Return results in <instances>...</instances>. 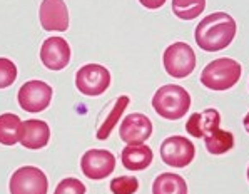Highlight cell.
I'll use <instances>...</instances> for the list:
<instances>
[{"label": "cell", "instance_id": "9a60e30c", "mask_svg": "<svg viewBox=\"0 0 249 194\" xmlns=\"http://www.w3.org/2000/svg\"><path fill=\"white\" fill-rule=\"evenodd\" d=\"M122 164L129 171H144L152 164V149L145 144H129L121 154Z\"/></svg>", "mask_w": 249, "mask_h": 194}, {"label": "cell", "instance_id": "52a82bcc", "mask_svg": "<svg viewBox=\"0 0 249 194\" xmlns=\"http://www.w3.org/2000/svg\"><path fill=\"white\" fill-rule=\"evenodd\" d=\"M17 101L25 112H42L52 101V87L44 81H29L18 89Z\"/></svg>", "mask_w": 249, "mask_h": 194}, {"label": "cell", "instance_id": "ffe728a7", "mask_svg": "<svg viewBox=\"0 0 249 194\" xmlns=\"http://www.w3.org/2000/svg\"><path fill=\"white\" fill-rule=\"evenodd\" d=\"M206 9V0H172V12L181 20H193Z\"/></svg>", "mask_w": 249, "mask_h": 194}, {"label": "cell", "instance_id": "6da1fadb", "mask_svg": "<svg viewBox=\"0 0 249 194\" xmlns=\"http://www.w3.org/2000/svg\"><path fill=\"white\" fill-rule=\"evenodd\" d=\"M194 37H196V44L202 51H223L234 40L236 22L231 15L224 12H214L199 22Z\"/></svg>", "mask_w": 249, "mask_h": 194}, {"label": "cell", "instance_id": "5bb4252c", "mask_svg": "<svg viewBox=\"0 0 249 194\" xmlns=\"http://www.w3.org/2000/svg\"><path fill=\"white\" fill-rule=\"evenodd\" d=\"M49 139H51V129L44 121L29 119L22 123L20 144L27 149H42L49 144Z\"/></svg>", "mask_w": 249, "mask_h": 194}, {"label": "cell", "instance_id": "4fadbf2b", "mask_svg": "<svg viewBox=\"0 0 249 194\" xmlns=\"http://www.w3.org/2000/svg\"><path fill=\"white\" fill-rule=\"evenodd\" d=\"M221 116L216 109H206V111L196 112L187 119L186 131L193 138H208L216 129H219Z\"/></svg>", "mask_w": 249, "mask_h": 194}, {"label": "cell", "instance_id": "d4e9b609", "mask_svg": "<svg viewBox=\"0 0 249 194\" xmlns=\"http://www.w3.org/2000/svg\"><path fill=\"white\" fill-rule=\"evenodd\" d=\"M243 124H244V129L249 132V112L246 114V117H244V121H243Z\"/></svg>", "mask_w": 249, "mask_h": 194}, {"label": "cell", "instance_id": "7402d4cb", "mask_svg": "<svg viewBox=\"0 0 249 194\" xmlns=\"http://www.w3.org/2000/svg\"><path fill=\"white\" fill-rule=\"evenodd\" d=\"M17 79V67L10 59L0 57V89L12 86Z\"/></svg>", "mask_w": 249, "mask_h": 194}, {"label": "cell", "instance_id": "ac0fdd59", "mask_svg": "<svg viewBox=\"0 0 249 194\" xmlns=\"http://www.w3.org/2000/svg\"><path fill=\"white\" fill-rule=\"evenodd\" d=\"M129 102H131V99L127 96H119L116 104H114V107L110 109V112L107 114V117L104 119V123L99 125V131H97V139L101 141H106L107 138L110 136V132H112V129L116 127V124L119 123V119L122 117V114L124 111L127 109Z\"/></svg>", "mask_w": 249, "mask_h": 194}, {"label": "cell", "instance_id": "ba28073f", "mask_svg": "<svg viewBox=\"0 0 249 194\" xmlns=\"http://www.w3.org/2000/svg\"><path fill=\"white\" fill-rule=\"evenodd\" d=\"M196 156V147L187 138L171 136L160 144V158L167 166L186 167L193 162Z\"/></svg>", "mask_w": 249, "mask_h": 194}, {"label": "cell", "instance_id": "e0dca14e", "mask_svg": "<svg viewBox=\"0 0 249 194\" xmlns=\"http://www.w3.org/2000/svg\"><path fill=\"white\" fill-rule=\"evenodd\" d=\"M152 194H187V184L179 174L162 173L152 184Z\"/></svg>", "mask_w": 249, "mask_h": 194}, {"label": "cell", "instance_id": "30bf717a", "mask_svg": "<svg viewBox=\"0 0 249 194\" xmlns=\"http://www.w3.org/2000/svg\"><path fill=\"white\" fill-rule=\"evenodd\" d=\"M71 45L62 37H49L40 47V60L49 71H62L71 62Z\"/></svg>", "mask_w": 249, "mask_h": 194}, {"label": "cell", "instance_id": "8992f818", "mask_svg": "<svg viewBox=\"0 0 249 194\" xmlns=\"http://www.w3.org/2000/svg\"><path fill=\"white\" fill-rule=\"evenodd\" d=\"M10 194H47L49 179L39 167H18L10 177Z\"/></svg>", "mask_w": 249, "mask_h": 194}, {"label": "cell", "instance_id": "d6986e66", "mask_svg": "<svg viewBox=\"0 0 249 194\" xmlns=\"http://www.w3.org/2000/svg\"><path fill=\"white\" fill-rule=\"evenodd\" d=\"M204 139L208 153L214 156L226 154L228 151H231L234 147V136L228 131H223V129H216L213 134H209Z\"/></svg>", "mask_w": 249, "mask_h": 194}, {"label": "cell", "instance_id": "603a6c76", "mask_svg": "<svg viewBox=\"0 0 249 194\" xmlns=\"http://www.w3.org/2000/svg\"><path fill=\"white\" fill-rule=\"evenodd\" d=\"M86 186L75 177H66L57 184L53 194H86Z\"/></svg>", "mask_w": 249, "mask_h": 194}, {"label": "cell", "instance_id": "7c38bea8", "mask_svg": "<svg viewBox=\"0 0 249 194\" xmlns=\"http://www.w3.org/2000/svg\"><path fill=\"white\" fill-rule=\"evenodd\" d=\"M119 136L127 144H144L152 136L151 119L141 112L129 114L122 121Z\"/></svg>", "mask_w": 249, "mask_h": 194}, {"label": "cell", "instance_id": "44dd1931", "mask_svg": "<svg viewBox=\"0 0 249 194\" xmlns=\"http://www.w3.org/2000/svg\"><path fill=\"white\" fill-rule=\"evenodd\" d=\"M139 189V181L134 176H119L110 182L112 194H134Z\"/></svg>", "mask_w": 249, "mask_h": 194}, {"label": "cell", "instance_id": "3957f363", "mask_svg": "<svg viewBox=\"0 0 249 194\" xmlns=\"http://www.w3.org/2000/svg\"><path fill=\"white\" fill-rule=\"evenodd\" d=\"M241 64L231 57H219L201 72V84L211 90H228L241 79Z\"/></svg>", "mask_w": 249, "mask_h": 194}, {"label": "cell", "instance_id": "7a4b0ae2", "mask_svg": "<svg viewBox=\"0 0 249 194\" xmlns=\"http://www.w3.org/2000/svg\"><path fill=\"white\" fill-rule=\"evenodd\" d=\"M152 107L164 119L178 121L189 111L191 96L181 86L166 84L156 90L154 97H152Z\"/></svg>", "mask_w": 249, "mask_h": 194}, {"label": "cell", "instance_id": "2e32d148", "mask_svg": "<svg viewBox=\"0 0 249 194\" xmlns=\"http://www.w3.org/2000/svg\"><path fill=\"white\" fill-rule=\"evenodd\" d=\"M22 134V121L15 114H2L0 116V144L3 146H14L20 142Z\"/></svg>", "mask_w": 249, "mask_h": 194}, {"label": "cell", "instance_id": "5b68a950", "mask_svg": "<svg viewBox=\"0 0 249 194\" xmlns=\"http://www.w3.org/2000/svg\"><path fill=\"white\" fill-rule=\"evenodd\" d=\"M75 86L79 92L87 97H97L104 94L110 86V72L99 64H86L77 71Z\"/></svg>", "mask_w": 249, "mask_h": 194}, {"label": "cell", "instance_id": "9c48e42d", "mask_svg": "<svg viewBox=\"0 0 249 194\" xmlns=\"http://www.w3.org/2000/svg\"><path fill=\"white\" fill-rule=\"evenodd\" d=\"M80 169L89 179H104L116 169V158L107 149H90L80 159Z\"/></svg>", "mask_w": 249, "mask_h": 194}, {"label": "cell", "instance_id": "484cf974", "mask_svg": "<svg viewBox=\"0 0 249 194\" xmlns=\"http://www.w3.org/2000/svg\"><path fill=\"white\" fill-rule=\"evenodd\" d=\"M248 181H249V167H248Z\"/></svg>", "mask_w": 249, "mask_h": 194}, {"label": "cell", "instance_id": "8fae6325", "mask_svg": "<svg viewBox=\"0 0 249 194\" xmlns=\"http://www.w3.org/2000/svg\"><path fill=\"white\" fill-rule=\"evenodd\" d=\"M39 17L40 25L49 32H66L69 29V10L64 0H42Z\"/></svg>", "mask_w": 249, "mask_h": 194}, {"label": "cell", "instance_id": "cb8c5ba5", "mask_svg": "<svg viewBox=\"0 0 249 194\" xmlns=\"http://www.w3.org/2000/svg\"><path fill=\"white\" fill-rule=\"evenodd\" d=\"M139 3H142L145 9H151V10H156V9H160V7L166 3V0H139Z\"/></svg>", "mask_w": 249, "mask_h": 194}, {"label": "cell", "instance_id": "277c9868", "mask_svg": "<svg viewBox=\"0 0 249 194\" xmlns=\"http://www.w3.org/2000/svg\"><path fill=\"white\" fill-rule=\"evenodd\" d=\"M162 64L171 77L184 79L196 69V54L186 42H174L164 51Z\"/></svg>", "mask_w": 249, "mask_h": 194}]
</instances>
